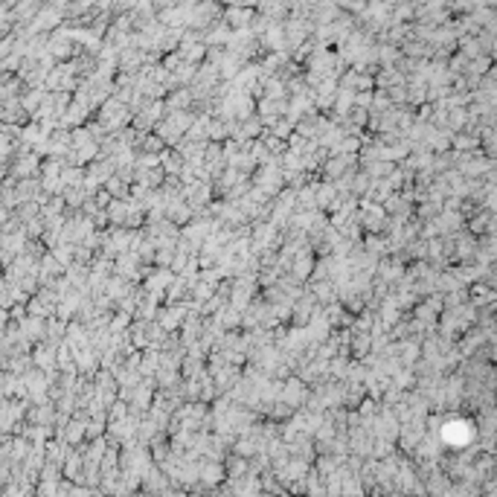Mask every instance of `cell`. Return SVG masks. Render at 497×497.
<instances>
[{"instance_id":"cell-7","label":"cell","mask_w":497,"mask_h":497,"mask_svg":"<svg viewBox=\"0 0 497 497\" xmlns=\"http://www.w3.org/2000/svg\"><path fill=\"white\" fill-rule=\"evenodd\" d=\"M181 320H184V308H166V311L161 314V329H163V332H166V329H175Z\"/></svg>"},{"instance_id":"cell-4","label":"cell","mask_w":497,"mask_h":497,"mask_svg":"<svg viewBox=\"0 0 497 497\" xmlns=\"http://www.w3.org/2000/svg\"><path fill=\"white\" fill-rule=\"evenodd\" d=\"M198 477H204L207 483H215V480H222V477H224V468L218 465L215 460H210V463H201V465H198Z\"/></svg>"},{"instance_id":"cell-2","label":"cell","mask_w":497,"mask_h":497,"mask_svg":"<svg viewBox=\"0 0 497 497\" xmlns=\"http://www.w3.org/2000/svg\"><path fill=\"white\" fill-rule=\"evenodd\" d=\"M361 224H364L367 230H372V233H379V230H384V224H387V212H384L381 207H375V204H364Z\"/></svg>"},{"instance_id":"cell-8","label":"cell","mask_w":497,"mask_h":497,"mask_svg":"<svg viewBox=\"0 0 497 497\" xmlns=\"http://www.w3.org/2000/svg\"><path fill=\"white\" fill-rule=\"evenodd\" d=\"M108 215L114 218V222H116V224H123V222H125V218H128V207H125L123 201H114V204H111V210H108Z\"/></svg>"},{"instance_id":"cell-9","label":"cell","mask_w":497,"mask_h":497,"mask_svg":"<svg viewBox=\"0 0 497 497\" xmlns=\"http://www.w3.org/2000/svg\"><path fill=\"white\" fill-rule=\"evenodd\" d=\"M384 4H393V0H384Z\"/></svg>"},{"instance_id":"cell-3","label":"cell","mask_w":497,"mask_h":497,"mask_svg":"<svg viewBox=\"0 0 497 497\" xmlns=\"http://www.w3.org/2000/svg\"><path fill=\"white\" fill-rule=\"evenodd\" d=\"M303 399H306V387H303L300 381H297V379H291V381L285 384V390H282V402L291 404V407H297Z\"/></svg>"},{"instance_id":"cell-6","label":"cell","mask_w":497,"mask_h":497,"mask_svg":"<svg viewBox=\"0 0 497 497\" xmlns=\"http://www.w3.org/2000/svg\"><path fill=\"white\" fill-rule=\"evenodd\" d=\"M189 105H192V90H189V88L177 90V93L169 99V108H172V111H186Z\"/></svg>"},{"instance_id":"cell-1","label":"cell","mask_w":497,"mask_h":497,"mask_svg":"<svg viewBox=\"0 0 497 497\" xmlns=\"http://www.w3.org/2000/svg\"><path fill=\"white\" fill-rule=\"evenodd\" d=\"M253 15H256V12H253L250 6H230V9L222 12V21H224L230 29H245V27H250Z\"/></svg>"},{"instance_id":"cell-5","label":"cell","mask_w":497,"mask_h":497,"mask_svg":"<svg viewBox=\"0 0 497 497\" xmlns=\"http://www.w3.org/2000/svg\"><path fill=\"white\" fill-rule=\"evenodd\" d=\"M161 161H163V172L166 175H181V169H184V157H181V151H166V154H161Z\"/></svg>"}]
</instances>
